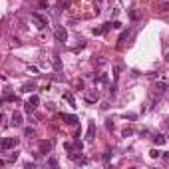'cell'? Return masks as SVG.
<instances>
[{"label": "cell", "mask_w": 169, "mask_h": 169, "mask_svg": "<svg viewBox=\"0 0 169 169\" xmlns=\"http://www.w3.org/2000/svg\"><path fill=\"white\" fill-rule=\"evenodd\" d=\"M16 145H18V137H4L2 143H0V149L8 151V149H12V147H16Z\"/></svg>", "instance_id": "6da1fadb"}, {"label": "cell", "mask_w": 169, "mask_h": 169, "mask_svg": "<svg viewBox=\"0 0 169 169\" xmlns=\"http://www.w3.org/2000/svg\"><path fill=\"white\" fill-rule=\"evenodd\" d=\"M54 38L58 40V42H66L68 40V32H66L64 26H58L56 30H54Z\"/></svg>", "instance_id": "7a4b0ae2"}, {"label": "cell", "mask_w": 169, "mask_h": 169, "mask_svg": "<svg viewBox=\"0 0 169 169\" xmlns=\"http://www.w3.org/2000/svg\"><path fill=\"white\" fill-rule=\"evenodd\" d=\"M38 104H40V98L38 96H32V98L26 102V111H34L36 108H38Z\"/></svg>", "instance_id": "3957f363"}, {"label": "cell", "mask_w": 169, "mask_h": 169, "mask_svg": "<svg viewBox=\"0 0 169 169\" xmlns=\"http://www.w3.org/2000/svg\"><path fill=\"white\" fill-rule=\"evenodd\" d=\"M165 90H167V84H165V82H157V84L153 86V94H155V96H163Z\"/></svg>", "instance_id": "277c9868"}, {"label": "cell", "mask_w": 169, "mask_h": 169, "mask_svg": "<svg viewBox=\"0 0 169 169\" xmlns=\"http://www.w3.org/2000/svg\"><path fill=\"white\" fill-rule=\"evenodd\" d=\"M32 20L38 24V28H46V24H48V20L42 18V16H40V14H36V12H32Z\"/></svg>", "instance_id": "5b68a950"}, {"label": "cell", "mask_w": 169, "mask_h": 169, "mask_svg": "<svg viewBox=\"0 0 169 169\" xmlns=\"http://www.w3.org/2000/svg\"><path fill=\"white\" fill-rule=\"evenodd\" d=\"M60 117H62V119H64L66 124H70V125L78 124V117H76V116H72V113H62V116H60Z\"/></svg>", "instance_id": "8992f818"}, {"label": "cell", "mask_w": 169, "mask_h": 169, "mask_svg": "<svg viewBox=\"0 0 169 169\" xmlns=\"http://www.w3.org/2000/svg\"><path fill=\"white\" fill-rule=\"evenodd\" d=\"M12 125L14 127H20L22 125V113H16V111L12 113Z\"/></svg>", "instance_id": "52a82bcc"}, {"label": "cell", "mask_w": 169, "mask_h": 169, "mask_svg": "<svg viewBox=\"0 0 169 169\" xmlns=\"http://www.w3.org/2000/svg\"><path fill=\"white\" fill-rule=\"evenodd\" d=\"M50 149H52V143H50V141H40V153H42V155L48 153Z\"/></svg>", "instance_id": "ba28073f"}, {"label": "cell", "mask_w": 169, "mask_h": 169, "mask_svg": "<svg viewBox=\"0 0 169 169\" xmlns=\"http://www.w3.org/2000/svg\"><path fill=\"white\" fill-rule=\"evenodd\" d=\"M34 90H36V84H34V82H28V84L22 86V90H20V91H24V94H30V91H34Z\"/></svg>", "instance_id": "9c48e42d"}, {"label": "cell", "mask_w": 169, "mask_h": 169, "mask_svg": "<svg viewBox=\"0 0 169 169\" xmlns=\"http://www.w3.org/2000/svg\"><path fill=\"white\" fill-rule=\"evenodd\" d=\"M99 99V94L98 91H90L88 96H86V102H98Z\"/></svg>", "instance_id": "30bf717a"}, {"label": "cell", "mask_w": 169, "mask_h": 169, "mask_svg": "<svg viewBox=\"0 0 169 169\" xmlns=\"http://www.w3.org/2000/svg\"><path fill=\"white\" fill-rule=\"evenodd\" d=\"M52 66H54V70H62V60H60V56H54Z\"/></svg>", "instance_id": "8fae6325"}, {"label": "cell", "mask_w": 169, "mask_h": 169, "mask_svg": "<svg viewBox=\"0 0 169 169\" xmlns=\"http://www.w3.org/2000/svg\"><path fill=\"white\" fill-rule=\"evenodd\" d=\"M94 131H96V124H94V121H91L90 124V127H88V139H94Z\"/></svg>", "instance_id": "7c38bea8"}, {"label": "cell", "mask_w": 169, "mask_h": 169, "mask_svg": "<svg viewBox=\"0 0 169 169\" xmlns=\"http://www.w3.org/2000/svg\"><path fill=\"white\" fill-rule=\"evenodd\" d=\"M153 141H155V145H163V143L167 141V137L165 135H155L153 137Z\"/></svg>", "instance_id": "4fadbf2b"}, {"label": "cell", "mask_w": 169, "mask_h": 169, "mask_svg": "<svg viewBox=\"0 0 169 169\" xmlns=\"http://www.w3.org/2000/svg\"><path fill=\"white\" fill-rule=\"evenodd\" d=\"M64 99H66L70 105H76V102H74V96H72L70 91H66V94H64Z\"/></svg>", "instance_id": "5bb4252c"}, {"label": "cell", "mask_w": 169, "mask_h": 169, "mask_svg": "<svg viewBox=\"0 0 169 169\" xmlns=\"http://www.w3.org/2000/svg\"><path fill=\"white\" fill-rule=\"evenodd\" d=\"M98 82H99V84H108V74H99Z\"/></svg>", "instance_id": "9a60e30c"}, {"label": "cell", "mask_w": 169, "mask_h": 169, "mask_svg": "<svg viewBox=\"0 0 169 169\" xmlns=\"http://www.w3.org/2000/svg\"><path fill=\"white\" fill-rule=\"evenodd\" d=\"M111 155H113V149H108V151L104 153V161L108 163V161H110V157H111Z\"/></svg>", "instance_id": "2e32d148"}, {"label": "cell", "mask_w": 169, "mask_h": 169, "mask_svg": "<svg viewBox=\"0 0 169 169\" xmlns=\"http://www.w3.org/2000/svg\"><path fill=\"white\" fill-rule=\"evenodd\" d=\"M149 155L153 157V159H157V157H159V155H163V153H161V151H157V149H151V151H149Z\"/></svg>", "instance_id": "e0dca14e"}, {"label": "cell", "mask_w": 169, "mask_h": 169, "mask_svg": "<svg viewBox=\"0 0 169 169\" xmlns=\"http://www.w3.org/2000/svg\"><path fill=\"white\" fill-rule=\"evenodd\" d=\"M24 135L26 137H34V129L32 127H26V129H24Z\"/></svg>", "instance_id": "ac0fdd59"}, {"label": "cell", "mask_w": 169, "mask_h": 169, "mask_svg": "<svg viewBox=\"0 0 169 169\" xmlns=\"http://www.w3.org/2000/svg\"><path fill=\"white\" fill-rule=\"evenodd\" d=\"M159 10H161V12H165V10H169V2H165V4H159Z\"/></svg>", "instance_id": "d6986e66"}, {"label": "cell", "mask_w": 169, "mask_h": 169, "mask_svg": "<svg viewBox=\"0 0 169 169\" xmlns=\"http://www.w3.org/2000/svg\"><path fill=\"white\" fill-rule=\"evenodd\" d=\"M28 72H30V74H38V68H36V66H28Z\"/></svg>", "instance_id": "ffe728a7"}, {"label": "cell", "mask_w": 169, "mask_h": 169, "mask_svg": "<svg viewBox=\"0 0 169 169\" xmlns=\"http://www.w3.org/2000/svg\"><path fill=\"white\" fill-rule=\"evenodd\" d=\"M48 165H52V167H58V161L52 157V159H48Z\"/></svg>", "instance_id": "44dd1931"}, {"label": "cell", "mask_w": 169, "mask_h": 169, "mask_svg": "<svg viewBox=\"0 0 169 169\" xmlns=\"http://www.w3.org/2000/svg\"><path fill=\"white\" fill-rule=\"evenodd\" d=\"M94 34L99 36V34H104V28H94Z\"/></svg>", "instance_id": "7402d4cb"}, {"label": "cell", "mask_w": 169, "mask_h": 169, "mask_svg": "<svg viewBox=\"0 0 169 169\" xmlns=\"http://www.w3.org/2000/svg\"><path fill=\"white\" fill-rule=\"evenodd\" d=\"M38 8H48V2H44V0H42V2H38Z\"/></svg>", "instance_id": "603a6c76"}, {"label": "cell", "mask_w": 169, "mask_h": 169, "mask_svg": "<svg viewBox=\"0 0 169 169\" xmlns=\"http://www.w3.org/2000/svg\"><path fill=\"white\" fill-rule=\"evenodd\" d=\"M98 64H99V66H105V64H108V60H105V58H99Z\"/></svg>", "instance_id": "cb8c5ba5"}, {"label": "cell", "mask_w": 169, "mask_h": 169, "mask_svg": "<svg viewBox=\"0 0 169 169\" xmlns=\"http://www.w3.org/2000/svg\"><path fill=\"white\" fill-rule=\"evenodd\" d=\"M24 167H26V169H34L36 165H34V163H24Z\"/></svg>", "instance_id": "d4e9b609"}]
</instances>
